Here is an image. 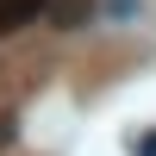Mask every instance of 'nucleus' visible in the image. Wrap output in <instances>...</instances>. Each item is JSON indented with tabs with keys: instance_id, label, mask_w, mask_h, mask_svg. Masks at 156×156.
<instances>
[{
	"instance_id": "nucleus-1",
	"label": "nucleus",
	"mask_w": 156,
	"mask_h": 156,
	"mask_svg": "<svg viewBox=\"0 0 156 156\" xmlns=\"http://www.w3.org/2000/svg\"><path fill=\"white\" fill-rule=\"evenodd\" d=\"M44 6V0H0V31H12V25H25L31 12Z\"/></svg>"
},
{
	"instance_id": "nucleus-2",
	"label": "nucleus",
	"mask_w": 156,
	"mask_h": 156,
	"mask_svg": "<svg viewBox=\"0 0 156 156\" xmlns=\"http://www.w3.org/2000/svg\"><path fill=\"white\" fill-rule=\"evenodd\" d=\"M131 156H156V137H131Z\"/></svg>"
},
{
	"instance_id": "nucleus-3",
	"label": "nucleus",
	"mask_w": 156,
	"mask_h": 156,
	"mask_svg": "<svg viewBox=\"0 0 156 156\" xmlns=\"http://www.w3.org/2000/svg\"><path fill=\"white\" fill-rule=\"evenodd\" d=\"M131 6H137V0H112V12H131Z\"/></svg>"
}]
</instances>
